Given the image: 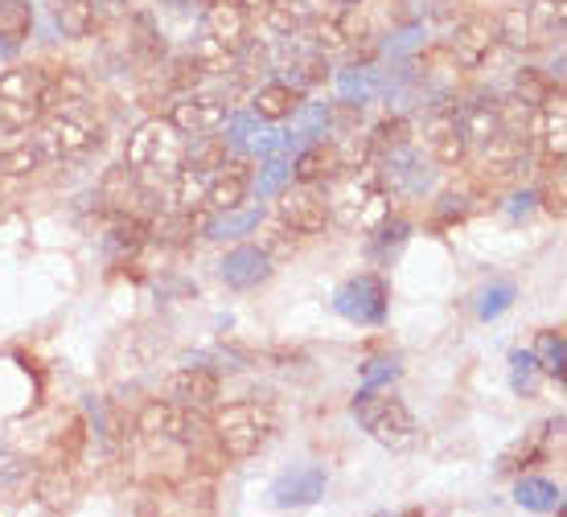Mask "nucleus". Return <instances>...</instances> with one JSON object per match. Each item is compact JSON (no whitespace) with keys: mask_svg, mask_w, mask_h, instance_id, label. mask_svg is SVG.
Returning a JSON list of instances; mask_svg holds the SVG:
<instances>
[{"mask_svg":"<svg viewBox=\"0 0 567 517\" xmlns=\"http://www.w3.org/2000/svg\"><path fill=\"white\" fill-rule=\"evenodd\" d=\"M45 115V71L42 66H13L0 74V127L29 132Z\"/></svg>","mask_w":567,"mask_h":517,"instance_id":"nucleus-4","label":"nucleus"},{"mask_svg":"<svg viewBox=\"0 0 567 517\" xmlns=\"http://www.w3.org/2000/svg\"><path fill=\"white\" fill-rule=\"evenodd\" d=\"M33 29V4L29 0H0V42L21 45Z\"/></svg>","mask_w":567,"mask_h":517,"instance_id":"nucleus-31","label":"nucleus"},{"mask_svg":"<svg viewBox=\"0 0 567 517\" xmlns=\"http://www.w3.org/2000/svg\"><path fill=\"white\" fill-rule=\"evenodd\" d=\"M338 86H341V99H350V103H370V95L379 91V71H370V66H350V71L338 74Z\"/></svg>","mask_w":567,"mask_h":517,"instance_id":"nucleus-40","label":"nucleus"},{"mask_svg":"<svg viewBox=\"0 0 567 517\" xmlns=\"http://www.w3.org/2000/svg\"><path fill=\"white\" fill-rule=\"evenodd\" d=\"M17 476H21V461H13L9 452H0V485H9Z\"/></svg>","mask_w":567,"mask_h":517,"instance_id":"nucleus-46","label":"nucleus"},{"mask_svg":"<svg viewBox=\"0 0 567 517\" xmlns=\"http://www.w3.org/2000/svg\"><path fill=\"white\" fill-rule=\"evenodd\" d=\"M539 382H543V365H539V358L530 350H514L511 353V386L523 399H530V394L539 391Z\"/></svg>","mask_w":567,"mask_h":517,"instance_id":"nucleus-38","label":"nucleus"},{"mask_svg":"<svg viewBox=\"0 0 567 517\" xmlns=\"http://www.w3.org/2000/svg\"><path fill=\"white\" fill-rule=\"evenodd\" d=\"M288 120H292V132L284 136V148H292V144H300V148H305V144L321 141V136L329 132V107H326V103H312V107H305V103H300Z\"/></svg>","mask_w":567,"mask_h":517,"instance_id":"nucleus-26","label":"nucleus"},{"mask_svg":"<svg viewBox=\"0 0 567 517\" xmlns=\"http://www.w3.org/2000/svg\"><path fill=\"white\" fill-rule=\"evenodd\" d=\"M427 13V0H399V9H395V21L399 25H420Z\"/></svg>","mask_w":567,"mask_h":517,"instance_id":"nucleus-44","label":"nucleus"},{"mask_svg":"<svg viewBox=\"0 0 567 517\" xmlns=\"http://www.w3.org/2000/svg\"><path fill=\"white\" fill-rule=\"evenodd\" d=\"M514 502L523 505V509H535V514H551V509L564 505V493H559V485L543 480V476H526L514 489Z\"/></svg>","mask_w":567,"mask_h":517,"instance_id":"nucleus-28","label":"nucleus"},{"mask_svg":"<svg viewBox=\"0 0 567 517\" xmlns=\"http://www.w3.org/2000/svg\"><path fill=\"white\" fill-rule=\"evenodd\" d=\"M218 391H223V382L206 365H185L169 378V399L182 406H194V411H206L218 399Z\"/></svg>","mask_w":567,"mask_h":517,"instance_id":"nucleus-18","label":"nucleus"},{"mask_svg":"<svg viewBox=\"0 0 567 517\" xmlns=\"http://www.w3.org/2000/svg\"><path fill=\"white\" fill-rule=\"evenodd\" d=\"M350 415L358 420V427L379 440L383 447H412L420 435V423L408 411V403H399L391 394H379L374 386H362L358 399L350 403Z\"/></svg>","mask_w":567,"mask_h":517,"instance_id":"nucleus-3","label":"nucleus"},{"mask_svg":"<svg viewBox=\"0 0 567 517\" xmlns=\"http://www.w3.org/2000/svg\"><path fill=\"white\" fill-rule=\"evenodd\" d=\"M218 271H223L227 288H235V292H251V288H259V283L271 276V255L264 251V247L243 242V247L227 251V259H223Z\"/></svg>","mask_w":567,"mask_h":517,"instance_id":"nucleus-15","label":"nucleus"},{"mask_svg":"<svg viewBox=\"0 0 567 517\" xmlns=\"http://www.w3.org/2000/svg\"><path fill=\"white\" fill-rule=\"evenodd\" d=\"M514 296H518V288H514L511 280H494L489 288H482V296H477V317H482V321L502 317V312L514 304Z\"/></svg>","mask_w":567,"mask_h":517,"instance_id":"nucleus-41","label":"nucleus"},{"mask_svg":"<svg viewBox=\"0 0 567 517\" xmlns=\"http://www.w3.org/2000/svg\"><path fill=\"white\" fill-rule=\"evenodd\" d=\"M124 165L136 177H173L185 165V132H177L169 120H148L128 136Z\"/></svg>","mask_w":567,"mask_h":517,"instance_id":"nucleus-2","label":"nucleus"},{"mask_svg":"<svg viewBox=\"0 0 567 517\" xmlns=\"http://www.w3.org/2000/svg\"><path fill=\"white\" fill-rule=\"evenodd\" d=\"M227 99L218 95H198V91H189V95H177L169 107V124L185 136H202V132H218V127L227 124Z\"/></svg>","mask_w":567,"mask_h":517,"instance_id":"nucleus-11","label":"nucleus"},{"mask_svg":"<svg viewBox=\"0 0 567 517\" xmlns=\"http://www.w3.org/2000/svg\"><path fill=\"white\" fill-rule=\"evenodd\" d=\"M202 223H206V218H202L198 210H173L153 223V238L161 247H189V242L202 235Z\"/></svg>","mask_w":567,"mask_h":517,"instance_id":"nucleus-24","label":"nucleus"},{"mask_svg":"<svg viewBox=\"0 0 567 517\" xmlns=\"http://www.w3.org/2000/svg\"><path fill=\"white\" fill-rule=\"evenodd\" d=\"M567 4L564 0H530V4H514L497 21V42L514 45V50H535L551 38L555 29H564Z\"/></svg>","mask_w":567,"mask_h":517,"instance_id":"nucleus-5","label":"nucleus"},{"mask_svg":"<svg viewBox=\"0 0 567 517\" xmlns=\"http://www.w3.org/2000/svg\"><path fill=\"white\" fill-rule=\"evenodd\" d=\"M103 144V120L86 107H71V112H54V120L45 124L42 132V153L58 156V161H74V156H86L91 148Z\"/></svg>","mask_w":567,"mask_h":517,"instance_id":"nucleus-7","label":"nucleus"},{"mask_svg":"<svg viewBox=\"0 0 567 517\" xmlns=\"http://www.w3.org/2000/svg\"><path fill=\"white\" fill-rule=\"evenodd\" d=\"M144 238H148V223L132 210H112V218L103 226V247L112 259H132L144 247Z\"/></svg>","mask_w":567,"mask_h":517,"instance_id":"nucleus-20","label":"nucleus"},{"mask_svg":"<svg viewBox=\"0 0 567 517\" xmlns=\"http://www.w3.org/2000/svg\"><path fill=\"white\" fill-rule=\"evenodd\" d=\"M9 50H13V45H4V42H0V62H4V58H9Z\"/></svg>","mask_w":567,"mask_h":517,"instance_id":"nucleus-50","label":"nucleus"},{"mask_svg":"<svg viewBox=\"0 0 567 517\" xmlns=\"http://www.w3.org/2000/svg\"><path fill=\"white\" fill-rule=\"evenodd\" d=\"M485 148V182H518L530 165V141L523 132L502 127L494 141L482 144Z\"/></svg>","mask_w":567,"mask_h":517,"instance_id":"nucleus-12","label":"nucleus"},{"mask_svg":"<svg viewBox=\"0 0 567 517\" xmlns=\"http://www.w3.org/2000/svg\"><path fill=\"white\" fill-rule=\"evenodd\" d=\"M227 156H230V144H227V136H218V132H202V136H194V144H185V165L189 168L214 173Z\"/></svg>","mask_w":567,"mask_h":517,"instance_id":"nucleus-30","label":"nucleus"},{"mask_svg":"<svg viewBox=\"0 0 567 517\" xmlns=\"http://www.w3.org/2000/svg\"><path fill=\"white\" fill-rule=\"evenodd\" d=\"M91 103V79L79 66H58L45 74V112H71Z\"/></svg>","mask_w":567,"mask_h":517,"instance_id":"nucleus-19","label":"nucleus"},{"mask_svg":"<svg viewBox=\"0 0 567 517\" xmlns=\"http://www.w3.org/2000/svg\"><path fill=\"white\" fill-rule=\"evenodd\" d=\"M370 153H395V148H403V144L412 141V124L403 120V115H391V120H379V124L370 127Z\"/></svg>","mask_w":567,"mask_h":517,"instance_id":"nucleus-35","label":"nucleus"},{"mask_svg":"<svg viewBox=\"0 0 567 517\" xmlns=\"http://www.w3.org/2000/svg\"><path fill=\"white\" fill-rule=\"evenodd\" d=\"M358 4H362V0H329V13L350 17V13H358Z\"/></svg>","mask_w":567,"mask_h":517,"instance_id":"nucleus-47","label":"nucleus"},{"mask_svg":"<svg viewBox=\"0 0 567 517\" xmlns=\"http://www.w3.org/2000/svg\"><path fill=\"white\" fill-rule=\"evenodd\" d=\"M535 358H539L543 374H555L564 378V362H567V341L564 333H539V341H535Z\"/></svg>","mask_w":567,"mask_h":517,"instance_id":"nucleus-42","label":"nucleus"},{"mask_svg":"<svg viewBox=\"0 0 567 517\" xmlns=\"http://www.w3.org/2000/svg\"><path fill=\"white\" fill-rule=\"evenodd\" d=\"M333 308L354 324H383L386 283L379 280V276H358V280L341 283L338 296H333Z\"/></svg>","mask_w":567,"mask_h":517,"instance_id":"nucleus-10","label":"nucleus"},{"mask_svg":"<svg viewBox=\"0 0 567 517\" xmlns=\"http://www.w3.org/2000/svg\"><path fill=\"white\" fill-rule=\"evenodd\" d=\"M132 54L141 58V62H161V54H165V42H161V33H156V25H153V17L148 13H136L132 17Z\"/></svg>","mask_w":567,"mask_h":517,"instance_id":"nucleus-36","label":"nucleus"},{"mask_svg":"<svg viewBox=\"0 0 567 517\" xmlns=\"http://www.w3.org/2000/svg\"><path fill=\"white\" fill-rule=\"evenodd\" d=\"M100 4L95 0H54V21L66 38H86L100 25Z\"/></svg>","mask_w":567,"mask_h":517,"instance_id":"nucleus-25","label":"nucleus"},{"mask_svg":"<svg viewBox=\"0 0 567 517\" xmlns=\"http://www.w3.org/2000/svg\"><path fill=\"white\" fill-rule=\"evenodd\" d=\"M309 17H312V9L305 4V0H276V4H268V9H264V21H268V29H271V33H280V38H297Z\"/></svg>","mask_w":567,"mask_h":517,"instance_id":"nucleus-29","label":"nucleus"},{"mask_svg":"<svg viewBox=\"0 0 567 517\" xmlns=\"http://www.w3.org/2000/svg\"><path fill=\"white\" fill-rule=\"evenodd\" d=\"M243 9H247V13H264V9H268V4H276V0H239Z\"/></svg>","mask_w":567,"mask_h":517,"instance_id":"nucleus-49","label":"nucleus"},{"mask_svg":"<svg viewBox=\"0 0 567 517\" xmlns=\"http://www.w3.org/2000/svg\"><path fill=\"white\" fill-rule=\"evenodd\" d=\"M300 103H305V91H297L292 83H264L251 95V115L268 120V124H280V120H288V115L297 112Z\"/></svg>","mask_w":567,"mask_h":517,"instance_id":"nucleus-22","label":"nucleus"},{"mask_svg":"<svg viewBox=\"0 0 567 517\" xmlns=\"http://www.w3.org/2000/svg\"><path fill=\"white\" fill-rule=\"evenodd\" d=\"M395 374H399L395 362H367V370H362V386H379V382H391Z\"/></svg>","mask_w":567,"mask_h":517,"instance_id":"nucleus-45","label":"nucleus"},{"mask_svg":"<svg viewBox=\"0 0 567 517\" xmlns=\"http://www.w3.org/2000/svg\"><path fill=\"white\" fill-rule=\"evenodd\" d=\"M530 201H535V194H518V197H514L511 210H514V214H526V210H530Z\"/></svg>","mask_w":567,"mask_h":517,"instance_id":"nucleus-48","label":"nucleus"},{"mask_svg":"<svg viewBox=\"0 0 567 517\" xmlns=\"http://www.w3.org/2000/svg\"><path fill=\"white\" fill-rule=\"evenodd\" d=\"M424 148L427 156L444 168H456L461 161L468 156V141L461 124H456V107L449 103H436L432 112H427V124H424Z\"/></svg>","mask_w":567,"mask_h":517,"instance_id":"nucleus-8","label":"nucleus"},{"mask_svg":"<svg viewBox=\"0 0 567 517\" xmlns=\"http://www.w3.org/2000/svg\"><path fill=\"white\" fill-rule=\"evenodd\" d=\"M456 124H461L468 144H489L502 132V107L494 99H473L456 112Z\"/></svg>","mask_w":567,"mask_h":517,"instance_id":"nucleus-23","label":"nucleus"},{"mask_svg":"<svg viewBox=\"0 0 567 517\" xmlns=\"http://www.w3.org/2000/svg\"><path fill=\"white\" fill-rule=\"evenodd\" d=\"M136 432L148 444H202L206 440V423L194 406H182L173 399H153L141 406L136 415Z\"/></svg>","mask_w":567,"mask_h":517,"instance_id":"nucleus-6","label":"nucleus"},{"mask_svg":"<svg viewBox=\"0 0 567 517\" xmlns=\"http://www.w3.org/2000/svg\"><path fill=\"white\" fill-rule=\"evenodd\" d=\"M555 86L559 83H551V74L535 71V66H523V71L514 74V95H518V103H526V107H543V103L555 95Z\"/></svg>","mask_w":567,"mask_h":517,"instance_id":"nucleus-34","label":"nucleus"},{"mask_svg":"<svg viewBox=\"0 0 567 517\" xmlns=\"http://www.w3.org/2000/svg\"><path fill=\"white\" fill-rule=\"evenodd\" d=\"M280 201H276V214L280 223L300 238L321 235L329 226V201L321 194H312V185H300V189H280Z\"/></svg>","mask_w":567,"mask_h":517,"instance_id":"nucleus-9","label":"nucleus"},{"mask_svg":"<svg viewBox=\"0 0 567 517\" xmlns=\"http://www.w3.org/2000/svg\"><path fill=\"white\" fill-rule=\"evenodd\" d=\"M42 165V148L38 144H17L9 153H0V177H29Z\"/></svg>","mask_w":567,"mask_h":517,"instance_id":"nucleus-43","label":"nucleus"},{"mask_svg":"<svg viewBox=\"0 0 567 517\" xmlns=\"http://www.w3.org/2000/svg\"><path fill=\"white\" fill-rule=\"evenodd\" d=\"M218 218H206L202 223V235L206 238H239L247 235V230H256L259 226V210H214Z\"/></svg>","mask_w":567,"mask_h":517,"instance_id":"nucleus-32","label":"nucleus"},{"mask_svg":"<svg viewBox=\"0 0 567 517\" xmlns=\"http://www.w3.org/2000/svg\"><path fill=\"white\" fill-rule=\"evenodd\" d=\"M341 168H338V148L326 141H312L305 144L292 161V182L300 185H317V182H333Z\"/></svg>","mask_w":567,"mask_h":517,"instance_id":"nucleus-21","label":"nucleus"},{"mask_svg":"<svg viewBox=\"0 0 567 517\" xmlns=\"http://www.w3.org/2000/svg\"><path fill=\"white\" fill-rule=\"evenodd\" d=\"M288 177H292V165L284 161V153L264 156L259 168L251 173V189H256V197H276L288 185Z\"/></svg>","mask_w":567,"mask_h":517,"instance_id":"nucleus-33","label":"nucleus"},{"mask_svg":"<svg viewBox=\"0 0 567 517\" xmlns=\"http://www.w3.org/2000/svg\"><path fill=\"white\" fill-rule=\"evenodd\" d=\"M206 185H210V173H206V168L182 165L173 173V206H177V210H202Z\"/></svg>","mask_w":567,"mask_h":517,"instance_id":"nucleus-27","label":"nucleus"},{"mask_svg":"<svg viewBox=\"0 0 567 517\" xmlns=\"http://www.w3.org/2000/svg\"><path fill=\"white\" fill-rule=\"evenodd\" d=\"M189 58H194V62L202 66V74H230V71H235V50H227V45H218V42L210 38V33L194 42Z\"/></svg>","mask_w":567,"mask_h":517,"instance_id":"nucleus-37","label":"nucleus"},{"mask_svg":"<svg viewBox=\"0 0 567 517\" xmlns=\"http://www.w3.org/2000/svg\"><path fill=\"white\" fill-rule=\"evenodd\" d=\"M251 173H256V168L247 165V161H230L227 156V161L210 173L206 206H210V210H235V206H243L247 194H251Z\"/></svg>","mask_w":567,"mask_h":517,"instance_id":"nucleus-14","label":"nucleus"},{"mask_svg":"<svg viewBox=\"0 0 567 517\" xmlns=\"http://www.w3.org/2000/svg\"><path fill=\"white\" fill-rule=\"evenodd\" d=\"M292 86L297 91H309V86H317V83H326L329 79V54H321V50H309V54H300V58H292Z\"/></svg>","mask_w":567,"mask_h":517,"instance_id":"nucleus-39","label":"nucleus"},{"mask_svg":"<svg viewBox=\"0 0 567 517\" xmlns=\"http://www.w3.org/2000/svg\"><path fill=\"white\" fill-rule=\"evenodd\" d=\"M326 497V468L321 464H305V468H292L284 473L276 485H271V502L280 509H292V505H312Z\"/></svg>","mask_w":567,"mask_h":517,"instance_id":"nucleus-16","label":"nucleus"},{"mask_svg":"<svg viewBox=\"0 0 567 517\" xmlns=\"http://www.w3.org/2000/svg\"><path fill=\"white\" fill-rule=\"evenodd\" d=\"M247 9L239 0H206V33H210L218 45H227L239 54L247 45Z\"/></svg>","mask_w":567,"mask_h":517,"instance_id":"nucleus-17","label":"nucleus"},{"mask_svg":"<svg viewBox=\"0 0 567 517\" xmlns=\"http://www.w3.org/2000/svg\"><path fill=\"white\" fill-rule=\"evenodd\" d=\"M497 45V21L489 17H465L461 25L453 29V42H449V54L461 62V66H482L485 58L494 54Z\"/></svg>","mask_w":567,"mask_h":517,"instance_id":"nucleus-13","label":"nucleus"},{"mask_svg":"<svg viewBox=\"0 0 567 517\" xmlns=\"http://www.w3.org/2000/svg\"><path fill=\"white\" fill-rule=\"evenodd\" d=\"M271 435H276V411L268 403H256V399L227 403L214 420V440H218L223 456H230V461L256 456Z\"/></svg>","mask_w":567,"mask_h":517,"instance_id":"nucleus-1","label":"nucleus"}]
</instances>
